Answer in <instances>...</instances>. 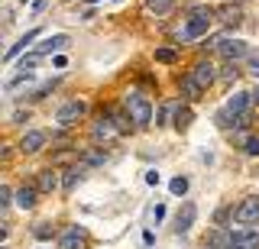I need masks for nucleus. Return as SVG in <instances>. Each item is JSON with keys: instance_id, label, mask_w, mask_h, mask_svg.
I'll use <instances>...</instances> for the list:
<instances>
[{"instance_id": "13", "label": "nucleus", "mask_w": 259, "mask_h": 249, "mask_svg": "<svg viewBox=\"0 0 259 249\" xmlns=\"http://www.w3.org/2000/svg\"><path fill=\"white\" fill-rule=\"evenodd\" d=\"M36 194H39V188L23 184V188L13 194V201H16V207H23V211H32V207H36Z\"/></svg>"}, {"instance_id": "14", "label": "nucleus", "mask_w": 259, "mask_h": 249, "mask_svg": "<svg viewBox=\"0 0 259 249\" xmlns=\"http://www.w3.org/2000/svg\"><path fill=\"white\" fill-rule=\"evenodd\" d=\"M36 188H39V194H52L55 188H59V175L49 168V172H39V178H36Z\"/></svg>"}, {"instance_id": "23", "label": "nucleus", "mask_w": 259, "mask_h": 249, "mask_svg": "<svg viewBox=\"0 0 259 249\" xmlns=\"http://www.w3.org/2000/svg\"><path fill=\"white\" fill-rule=\"evenodd\" d=\"M71 159H78V149H62V152L52 156V165H65V162H71Z\"/></svg>"}, {"instance_id": "29", "label": "nucleus", "mask_w": 259, "mask_h": 249, "mask_svg": "<svg viewBox=\"0 0 259 249\" xmlns=\"http://www.w3.org/2000/svg\"><path fill=\"white\" fill-rule=\"evenodd\" d=\"M10 201H13V191L10 188H0V207H10Z\"/></svg>"}, {"instance_id": "32", "label": "nucleus", "mask_w": 259, "mask_h": 249, "mask_svg": "<svg viewBox=\"0 0 259 249\" xmlns=\"http://www.w3.org/2000/svg\"><path fill=\"white\" fill-rule=\"evenodd\" d=\"M146 181H149V184H159V172H146Z\"/></svg>"}, {"instance_id": "20", "label": "nucleus", "mask_w": 259, "mask_h": 249, "mask_svg": "<svg viewBox=\"0 0 259 249\" xmlns=\"http://www.w3.org/2000/svg\"><path fill=\"white\" fill-rule=\"evenodd\" d=\"M110 120H113V126H117V133H130L136 123H130L126 120V114H110Z\"/></svg>"}, {"instance_id": "22", "label": "nucleus", "mask_w": 259, "mask_h": 249, "mask_svg": "<svg viewBox=\"0 0 259 249\" xmlns=\"http://www.w3.org/2000/svg\"><path fill=\"white\" fill-rule=\"evenodd\" d=\"M32 236H39V239H52V236H55V227H52V223H36V227H32Z\"/></svg>"}, {"instance_id": "10", "label": "nucleus", "mask_w": 259, "mask_h": 249, "mask_svg": "<svg viewBox=\"0 0 259 249\" xmlns=\"http://www.w3.org/2000/svg\"><path fill=\"white\" fill-rule=\"evenodd\" d=\"M194 217H198V207H194L191 201H185L182 211H178V217H175V233H188L191 223H194Z\"/></svg>"}, {"instance_id": "28", "label": "nucleus", "mask_w": 259, "mask_h": 249, "mask_svg": "<svg viewBox=\"0 0 259 249\" xmlns=\"http://www.w3.org/2000/svg\"><path fill=\"white\" fill-rule=\"evenodd\" d=\"M149 7H152L156 13H165L168 7H172V0H149Z\"/></svg>"}, {"instance_id": "1", "label": "nucleus", "mask_w": 259, "mask_h": 249, "mask_svg": "<svg viewBox=\"0 0 259 249\" xmlns=\"http://www.w3.org/2000/svg\"><path fill=\"white\" fill-rule=\"evenodd\" d=\"M123 107H126L130 120H133L140 130H146V126L152 123V104L146 101L140 91H130V94H126V101H123Z\"/></svg>"}, {"instance_id": "35", "label": "nucleus", "mask_w": 259, "mask_h": 249, "mask_svg": "<svg viewBox=\"0 0 259 249\" xmlns=\"http://www.w3.org/2000/svg\"><path fill=\"white\" fill-rule=\"evenodd\" d=\"M46 249H49V246H46Z\"/></svg>"}, {"instance_id": "26", "label": "nucleus", "mask_w": 259, "mask_h": 249, "mask_svg": "<svg viewBox=\"0 0 259 249\" xmlns=\"http://www.w3.org/2000/svg\"><path fill=\"white\" fill-rule=\"evenodd\" d=\"M243 152H246V156H259V136H249V139L243 142Z\"/></svg>"}, {"instance_id": "12", "label": "nucleus", "mask_w": 259, "mask_h": 249, "mask_svg": "<svg viewBox=\"0 0 259 249\" xmlns=\"http://www.w3.org/2000/svg\"><path fill=\"white\" fill-rule=\"evenodd\" d=\"M68 42H71V39L65 36V33H59V36H49L46 42H39V45H36V52H32V55H39V59H42V55H52V52L65 49V45H68Z\"/></svg>"}, {"instance_id": "17", "label": "nucleus", "mask_w": 259, "mask_h": 249, "mask_svg": "<svg viewBox=\"0 0 259 249\" xmlns=\"http://www.w3.org/2000/svg\"><path fill=\"white\" fill-rule=\"evenodd\" d=\"M201 91H204V87L194 81L191 75H185V78H182V94H185L188 101H198V97H201Z\"/></svg>"}, {"instance_id": "7", "label": "nucleus", "mask_w": 259, "mask_h": 249, "mask_svg": "<svg viewBox=\"0 0 259 249\" xmlns=\"http://www.w3.org/2000/svg\"><path fill=\"white\" fill-rule=\"evenodd\" d=\"M84 243H88V230L84 227H68L59 236V249H84Z\"/></svg>"}, {"instance_id": "27", "label": "nucleus", "mask_w": 259, "mask_h": 249, "mask_svg": "<svg viewBox=\"0 0 259 249\" xmlns=\"http://www.w3.org/2000/svg\"><path fill=\"white\" fill-rule=\"evenodd\" d=\"M52 87H55V81H42V84L36 87V91H32V97H46V94L52 91Z\"/></svg>"}, {"instance_id": "5", "label": "nucleus", "mask_w": 259, "mask_h": 249, "mask_svg": "<svg viewBox=\"0 0 259 249\" xmlns=\"http://www.w3.org/2000/svg\"><path fill=\"white\" fill-rule=\"evenodd\" d=\"M88 114V107H84V101H68V104H62L59 107V114H55V120H59L62 126H71V123H78L81 117Z\"/></svg>"}, {"instance_id": "30", "label": "nucleus", "mask_w": 259, "mask_h": 249, "mask_svg": "<svg viewBox=\"0 0 259 249\" xmlns=\"http://www.w3.org/2000/svg\"><path fill=\"white\" fill-rule=\"evenodd\" d=\"M152 220H162V217H165V207H162V204H156V207H152Z\"/></svg>"}, {"instance_id": "16", "label": "nucleus", "mask_w": 259, "mask_h": 249, "mask_svg": "<svg viewBox=\"0 0 259 249\" xmlns=\"http://www.w3.org/2000/svg\"><path fill=\"white\" fill-rule=\"evenodd\" d=\"M113 130H117V126H113V120H110V117H101V120L94 123L91 136H94V139H107V136H110Z\"/></svg>"}, {"instance_id": "33", "label": "nucleus", "mask_w": 259, "mask_h": 249, "mask_svg": "<svg viewBox=\"0 0 259 249\" xmlns=\"http://www.w3.org/2000/svg\"><path fill=\"white\" fill-rule=\"evenodd\" d=\"M249 94H253V104H259V87H256V91H249Z\"/></svg>"}, {"instance_id": "19", "label": "nucleus", "mask_w": 259, "mask_h": 249, "mask_svg": "<svg viewBox=\"0 0 259 249\" xmlns=\"http://www.w3.org/2000/svg\"><path fill=\"white\" fill-rule=\"evenodd\" d=\"M221 20L227 23V26H237V23H240V10H237V7H221Z\"/></svg>"}, {"instance_id": "34", "label": "nucleus", "mask_w": 259, "mask_h": 249, "mask_svg": "<svg viewBox=\"0 0 259 249\" xmlns=\"http://www.w3.org/2000/svg\"><path fill=\"white\" fill-rule=\"evenodd\" d=\"M91 4H97V0H91Z\"/></svg>"}, {"instance_id": "24", "label": "nucleus", "mask_w": 259, "mask_h": 249, "mask_svg": "<svg viewBox=\"0 0 259 249\" xmlns=\"http://www.w3.org/2000/svg\"><path fill=\"white\" fill-rule=\"evenodd\" d=\"M175 59H178L175 49H156V62H162V65H172Z\"/></svg>"}, {"instance_id": "18", "label": "nucleus", "mask_w": 259, "mask_h": 249, "mask_svg": "<svg viewBox=\"0 0 259 249\" xmlns=\"http://www.w3.org/2000/svg\"><path fill=\"white\" fill-rule=\"evenodd\" d=\"M191 120H194V114H191L188 107H178V110H175V130H178V133H182V130H188V126H191Z\"/></svg>"}, {"instance_id": "4", "label": "nucleus", "mask_w": 259, "mask_h": 249, "mask_svg": "<svg viewBox=\"0 0 259 249\" xmlns=\"http://www.w3.org/2000/svg\"><path fill=\"white\" fill-rule=\"evenodd\" d=\"M227 249H259V233L253 227H243L227 236Z\"/></svg>"}, {"instance_id": "6", "label": "nucleus", "mask_w": 259, "mask_h": 249, "mask_svg": "<svg viewBox=\"0 0 259 249\" xmlns=\"http://www.w3.org/2000/svg\"><path fill=\"white\" fill-rule=\"evenodd\" d=\"M46 142H49L46 130H29V133H23V139H20V152H23V156H36Z\"/></svg>"}, {"instance_id": "3", "label": "nucleus", "mask_w": 259, "mask_h": 249, "mask_svg": "<svg viewBox=\"0 0 259 249\" xmlns=\"http://www.w3.org/2000/svg\"><path fill=\"white\" fill-rule=\"evenodd\" d=\"M233 217H237L240 227H253V223H259V197L256 194L243 197V204L233 211Z\"/></svg>"}, {"instance_id": "2", "label": "nucleus", "mask_w": 259, "mask_h": 249, "mask_svg": "<svg viewBox=\"0 0 259 249\" xmlns=\"http://www.w3.org/2000/svg\"><path fill=\"white\" fill-rule=\"evenodd\" d=\"M210 17H214V13H210V7H194V10L188 13V23H185V29H182V39H185V42L207 36Z\"/></svg>"}, {"instance_id": "21", "label": "nucleus", "mask_w": 259, "mask_h": 249, "mask_svg": "<svg viewBox=\"0 0 259 249\" xmlns=\"http://www.w3.org/2000/svg\"><path fill=\"white\" fill-rule=\"evenodd\" d=\"M81 178H84V175H81V168L75 165V168H71V172H68V175H65V181H62V188H65V191H71V188H75V184H78Z\"/></svg>"}, {"instance_id": "11", "label": "nucleus", "mask_w": 259, "mask_h": 249, "mask_svg": "<svg viewBox=\"0 0 259 249\" xmlns=\"http://www.w3.org/2000/svg\"><path fill=\"white\" fill-rule=\"evenodd\" d=\"M249 104H253V94H249V91H240V94H233V97L227 101V110L240 120L243 114H249Z\"/></svg>"}, {"instance_id": "31", "label": "nucleus", "mask_w": 259, "mask_h": 249, "mask_svg": "<svg viewBox=\"0 0 259 249\" xmlns=\"http://www.w3.org/2000/svg\"><path fill=\"white\" fill-rule=\"evenodd\" d=\"M249 71L259 78V55H253V59H249Z\"/></svg>"}, {"instance_id": "9", "label": "nucleus", "mask_w": 259, "mask_h": 249, "mask_svg": "<svg viewBox=\"0 0 259 249\" xmlns=\"http://www.w3.org/2000/svg\"><path fill=\"white\" fill-rule=\"evenodd\" d=\"M191 78H194V81H198V84L207 91V87L214 84V78H217V71H214V62H198V65L191 68Z\"/></svg>"}, {"instance_id": "25", "label": "nucleus", "mask_w": 259, "mask_h": 249, "mask_svg": "<svg viewBox=\"0 0 259 249\" xmlns=\"http://www.w3.org/2000/svg\"><path fill=\"white\" fill-rule=\"evenodd\" d=\"M168 188H172V194H185V191H188V178H182V175H178V178L168 181Z\"/></svg>"}, {"instance_id": "15", "label": "nucleus", "mask_w": 259, "mask_h": 249, "mask_svg": "<svg viewBox=\"0 0 259 249\" xmlns=\"http://www.w3.org/2000/svg\"><path fill=\"white\" fill-rule=\"evenodd\" d=\"M39 33H42V29H39V26H36V29H29V33H26V36H23V39H20V42H13V45H10V49H7V62H10V59H16V55H20L23 49H26V45H29V42H32V39H36Z\"/></svg>"}, {"instance_id": "8", "label": "nucleus", "mask_w": 259, "mask_h": 249, "mask_svg": "<svg viewBox=\"0 0 259 249\" xmlns=\"http://www.w3.org/2000/svg\"><path fill=\"white\" fill-rule=\"evenodd\" d=\"M217 49H221V55H224L227 62H237V59L246 55V42H240V39H221Z\"/></svg>"}]
</instances>
